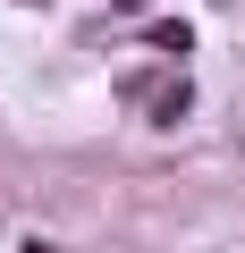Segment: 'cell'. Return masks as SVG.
Returning <instances> with one entry per match:
<instances>
[{
    "label": "cell",
    "mask_w": 245,
    "mask_h": 253,
    "mask_svg": "<svg viewBox=\"0 0 245 253\" xmlns=\"http://www.w3.org/2000/svg\"><path fill=\"white\" fill-rule=\"evenodd\" d=\"M144 42H152V51H169V59H178V51H186V42H195V34H186V26H169V17H161V26H152V34H144Z\"/></svg>",
    "instance_id": "obj_1"
}]
</instances>
